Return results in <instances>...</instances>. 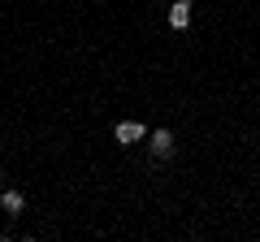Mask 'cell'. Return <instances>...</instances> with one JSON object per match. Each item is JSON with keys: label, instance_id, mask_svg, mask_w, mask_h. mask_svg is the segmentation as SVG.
<instances>
[{"label": "cell", "instance_id": "cell-1", "mask_svg": "<svg viewBox=\"0 0 260 242\" xmlns=\"http://www.w3.org/2000/svg\"><path fill=\"white\" fill-rule=\"evenodd\" d=\"M148 147H152V156H156V160H169V156H174V134H169V130H156Z\"/></svg>", "mask_w": 260, "mask_h": 242}, {"label": "cell", "instance_id": "cell-4", "mask_svg": "<svg viewBox=\"0 0 260 242\" xmlns=\"http://www.w3.org/2000/svg\"><path fill=\"white\" fill-rule=\"evenodd\" d=\"M22 204H26V199H22L18 190H5V195H0V208H5L9 216H18V212H22Z\"/></svg>", "mask_w": 260, "mask_h": 242}, {"label": "cell", "instance_id": "cell-2", "mask_svg": "<svg viewBox=\"0 0 260 242\" xmlns=\"http://www.w3.org/2000/svg\"><path fill=\"white\" fill-rule=\"evenodd\" d=\"M113 134H117V143H126V147H130V143H139V139H143L148 130H143L139 121H121V126H117Z\"/></svg>", "mask_w": 260, "mask_h": 242}, {"label": "cell", "instance_id": "cell-5", "mask_svg": "<svg viewBox=\"0 0 260 242\" xmlns=\"http://www.w3.org/2000/svg\"><path fill=\"white\" fill-rule=\"evenodd\" d=\"M0 186H5V177H0Z\"/></svg>", "mask_w": 260, "mask_h": 242}, {"label": "cell", "instance_id": "cell-3", "mask_svg": "<svg viewBox=\"0 0 260 242\" xmlns=\"http://www.w3.org/2000/svg\"><path fill=\"white\" fill-rule=\"evenodd\" d=\"M186 22H191V0H178V5H169V26L182 30Z\"/></svg>", "mask_w": 260, "mask_h": 242}]
</instances>
